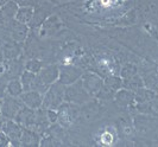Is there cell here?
Here are the masks:
<instances>
[{"instance_id":"cell-1","label":"cell","mask_w":158,"mask_h":147,"mask_svg":"<svg viewBox=\"0 0 158 147\" xmlns=\"http://www.w3.org/2000/svg\"><path fill=\"white\" fill-rule=\"evenodd\" d=\"M112 5V0H101V6L102 7H110Z\"/></svg>"}]
</instances>
